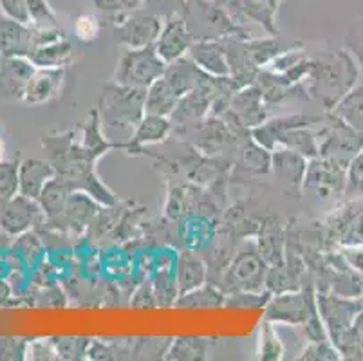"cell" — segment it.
Wrapping results in <instances>:
<instances>
[{"label": "cell", "instance_id": "cell-5", "mask_svg": "<svg viewBox=\"0 0 363 361\" xmlns=\"http://www.w3.org/2000/svg\"><path fill=\"white\" fill-rule=\"evenodd\" d=\"M267 270L269 266L260 255L255 238H250L237 248L235 255L220 278L219 287L224 294L239 293V291H264Z\"/></svg>", "mask_w": 363, "mask_h": 361}, {"label": "cell", "instance_id": "cell-27", "mask_svg": "<svg viewBox=\"0 0 363 361\" xmlns=\"http://www.w3.org/2000/svg\"><path fill=\"white\" fill-rule=\"evenodd\" d=\"M176 282L179 287V294L194 291L208 282V267L203 255L197 251L181 250L176 260Z\"/></svg>", "mask_w": 363, "mask_h": 361}, {"label": "cell", "instance_id": "cell-29", "mask_svg": "<svg viewBox=\"0 0 363 361\" xmlns=\"http://www.w3.org/2000/svg\"><path fill=\"white\" fill-rule=\"evenodd\" d=\"M76 55V45L69 36L55 40L51 44L36 48L35 52L29 56L35 67H52V69H65Z\"/></svg>", "mask_w": 363, "mask_h": 361}, {"label": "cell", "instance_id": "cell-36", "mask_svg": "<svg viewBox=\"0 0 363 361\" xmlns=\"http://www.w3.org/2000/svg\"><path fill=\"white\" fill-rule=\"evenodd\" d=\"M333 114L352 130L363 134V85L352 87L347 94L333 107Z\"/></svg>", "mask_w": 363, "mask_h": 361}, {"label": "cell", "instance_id": "cell-37", "mask_svg": "<svg viewBox=\"0 0 363 361\" xmlns=\"http://www.w3.org/2000/svg\"><path fill=\"white\" fill-rule=\"evenodd\" d=\"M259 360L262 361H280L286 354V347L277 333L275 326L267 320H262L259 333Z\"/></svg>", "mask_w": 363, "mask_h": 361}, {"label": "cell", "instance_id": "cell-25", "mask_svg": "<svg viewBox=\"0 0 363 361\" xmlns=\"http://www.w3.org/2000/svg\"><path fill=\"white\" fill-rule=\"evenodd\" d=\"M188 56L203 69L208 76L213 78H226L230 76V64H228L226 45L224 40H204V42H194L188 51Z\"/></svg>", "mask_w": 363, "mask_h": 361}, {"label": "cell", "instance_id": "cell-51", "mask_svg": "<svg viewBox=\"0 0 363 361\" xmlns=\"http://www.w3.org/2000/svg\"><path fill=\"white\" fill-rule=\"evenodd\" d=\"M26 360H58L55 343L52 340H31L28 345V356Z\"/></svg>", "mask_w": 363, "mask_h": 361}, {"label": "cell", "instance_id": "cell-49", "mask_svg": "<svg viewBox=\"0 0 363 361\" xmlns=\"http://www.w3.org/2000/svg\"><path fill=\"white\" fill-rule=\"evenodd\" d=\"M130 306L140 307V309H152L157 307L156 293H154V286H152L150 278H143L130 294Z\"/></svg>", "mask_w": 363, "mask_h": 361}, {"label": "cell", "instance_id": "cell-58", "mask_svg": "<svg viewBox=\"0 0 363 361\" xmlns=\"http://www.w3.org/2000/svg\"><path fill=\"white\" fill-rule=\"evenodd\" d=\"M0 13H2V0H0Z\"/></svg>", "mask_w": 363, "mask_h": 361}, {"label": "cell", "instance_id": "cell-40", "mask_svg": "<svg viewBox=\"0 0 363 361\" xmlns=\"http://www.w3.org/2000/svg\"><path fill=\"white\" fill-rule=\"evenodd\" d=\"M92 338L82 336H62L52 338L58 360H87L89 347H91Z\"/></svg>", "mask_w": 363, "mask_h": 361}, {"label": "cell", "instance_id": "cell-23", "mask_svg": "<svg viewBox=\"0 0 363 361\" xmlns=\"http://www.w3.org/2000/svg\"><path fill=\"white\" fill-rule=\"evenodd\" d=\"M232 165L244 174L267 175L272 174V152L257 143L252 132L246 130L240 134Z\"/></svg>", "mask_w": 363, "mask_h": 361}, {"label": "cell", "instance_id": "cell-35", "mask_svg": "<svg viewBox=\"0 0 363 361\" xmlns=\"http://www.w3.org/2000/svg\"><path fill=\"white\" fill-rule=\"evenodd\" d=\"M11 251L21 258L22 264L29 271H33L45 258V243L38 230H31L22 235H16Z\"/></svg>", "mask_w": 363, "mask_h": 361}, {"label": "cell", "instance_id": "cell-54", "mask_svg": "<svg viewBox=\"0 0 363 361\" xmlns=\"http://www.w3.org/2000/svg\"><path fill=\"white\" fill-rule=\"evenodd\" d=\"M343 258L345 262L349 264L351 270H354L356 273L363 274V246L362 244H354V246H347L343 250Z\"/></svg>", "mask_w": 363, "mask_h": 361}, {"label": "cell", "instance_id": "cell-10", "mask_svg": "<svg viewBox=\"0 0 363 361\" xmlns=\"http://www.w3.org/2000/svg\"><path fill=\"white\" fill-rule=\"evenodd\" d=\"M163 16L148 11H132L114 26V33L121 45L127 49H141L156 44L157 36L163 29Z\"/></svg>", "mask_w": 363, "mask_h": 361}, {"label": "cell", "instance_id": "cell-50", "mask_svg": "<svg viewBox=\"0 0 363 361\" xmlns=\"http://www.w3.org/2000/svg\"><path fill=\"white\" fill-rule=\"evenodd\" d=\"M186 2L188 0H145L148 11L156 13L163 18L170 15H183L186 9Z\"/></svg>", "mask_w": 363, "mask_h": 361}, {"label": "cell", "instance_id": "cell-21", "mask_svg": "<svg viewBox=\"0 0 363 361\" xmlns=\"http://www.w3.org/2000/svg\"><path fill=\"white\" fill-rule=\"evenodd\" d=\"M257 248L267 262V266H279L286 262V246H288V233L279 215L266 213L255 237Z\"/></svg>", "mask_w": 363, "mask_h": 361}, {"label": "cell", "instance_id": "cell-56", "mask_svg": "<svg viewBox=\"0 0 363 361\" xmlns=\"http://www.w3.org/2000/svg\"><path fill=\"white\" fill-rule=\"evenodd\" d=\"M13 294H15V291L9 286L8 280H0V306H6L8 300H11Z\"/></svg>", "mask_w": 363, "mask_h": 361}, {"label": "cell", "instance_id": "cell-57", "mask_svg": "<svg viewBox=\"0 0 363 361\" xmlns=\"http://www.w3.org/2000/svg\"><path fill=\"white\" fill-rule=\"evenodd\" d=\"M4 152H6V147H4V141L0 139V163L4 161Z\"/></svg>", "mask_w": 363, "mask_h": 361}, {"label": "cell", "instance_id": "cell-19", "mask_svg": "<svg viewBox=\"0 0 363 361\" xmlns=\"http://www.w3.org/2000/svg\"><path fill=\"white\" fill-rule=\"evenodd\" d=\"M192 45L194 38L192 35H190V29H188L184 16H167L163 22V29H161L156 44H154L157 55H160L167 64H170V62H176V60L186 56Z\"/></svg>", "mask_w": 363, "mask_h": 361}, {"label": "cell", "instance_id": "cell-6", "mask_svg": "<svg viewBox=\"0 0 363 361\" xmlns=\"http://www.w3.org/2000/svg\"><path fill=\"white\" fill-rule=\"evenodd\" d=\"M167 62L157 55L154 45L141 49H127L118 60L112 82L125 87L143 89L147 91L156 79L167 71Z\"/></svg>", "mask_w": 363, "mask_h": 361}, {"label": "cell", "instance_id": "cell-31", "mask_svg": "<svg viewBox=\"0 0 363 361\" xmlns=\"http://www.w3.org/2000/svg\"><path fill=\"white\" fill-rule=\"evenodd\" d=\"M279 4L280 0H233V6H235L237 11H240L247 18L259 22L272 36H277V33H279L275 22Z\"/></svg>", "mask_w": 363, "mask_h": 361}, {"label": "cell", "instance_id": "cell-4", "mask_svg": "<svg viewBox=\"0 0 363 361\" xmlns=\"http://www.w3.org/2000/svg\"><path fill=\"white\" fill-rule=\"evenodd\" d=\"M183 16L194 42L252 38L242 26L237 24L228 9L217 6L213 0H188Z\"/></svg>", "mask_w": 363, "mask_h": 361}, {"label": "cell", "instance_id": "cell-22", "mask_svg": "<svg viewBox=\"0 0 363 361\" xmlns=\"http://www.w3.org/2000/svg\"><path fill=\"white\" fill-rule=\"evenodd\" d=\"M65 84V69L35 67L24 94L26 105H45L62 94Z\"/></svg>", "mask_w": 363, "mask_h": 361}, {"label": "cell", "instance_id": "cell-46", "mask_svg": "<svg viewBox=\"0 0 363 361\" xmlns=\"http://www.w3.org/2000/svg\"><path fill=\"white\" fill-rule=\"evenodd\" d=\"M28 2L29 24L33 26H58L55 9L48 0H26Z\"/></svg>", "mask_w": 363, "mask_h": 361}, {"label": "cell", "instance_id": "cell-7", "mask_svg": "<svg viewBox=\"0 0 363 361\" xmlns=\"http://www.w3.org/2000/svg\"><path fill=\"white\" fill-rule=\"evenodd\" d=\"M315 309L316 291L313 286H308L302 289L272 294L269 302L264 307V320L272 322L275 327H302Z\"/></svg>", "mask_w": 363, "mask_h": 361}, {"label": "cell", "instance_id": "cell-15", "mask_svg": "<svg viewBox=\"0 0 363 361\" xmlns=\"http://www.w3.org/2000/svg\"><path fill=\"white\" fill-rule=\"evenodd\" d=\"M266 213H259V206L250 201H237L223 211L219 221V233L233 238L235 243H244L255 238Z\"/></svg>", "mask_w": 363, "mask_h": 361}, {"label": "cell", "instance_id": "cell-24", "mask_svg": "<svg viewBox=\"0 0 363 361\" xmlns=\"http://www.w3.org/2000/svg\"><path fill=\"white\" fill-rule=\"evenodd\" d=\"M172 132H174V123H172L170 118L145 114L134 134L130 135V139L125 141L123 150L127 154L138 155L145 152V147H148V145H157L167 141Z\"/></svg>", "mask_w": 363, "mask_h": 361}, {"label": "cell", "instance_id": "cell-47", "mask_svg": "<svg viewBox=\"0 0 363 361\" xmlns=\"http://www.w3.org/2000/svg\"><path fill=\"white\" fill-rule=\"evenodd\" d=\"M28 345L29 340H26V338H0V360H26V356H28Z\"/></svg>", "mask_w": 363, "mask_h": 361}, {"label": "cell", "instance_id": "cell-39", "mask_svg": "<svg viewBox=\"0 0 363 361\" xmlns=\"http://www.w3.org/2000/svg\"><path fill=\"white\" fill-rule=\"evenodd\" d=\"M101 266L104 273H107L114 282H120L123 278L130 277L134 271V258L121 250H111L101 253Z\"/></svg>", "mask_w": 363, "mask_h": 361}, {"label": "cell", "instance_id": "cell-44", "mask_svg": "<svg viewBox=\"0 0 363 361\" xmlns=\"http://www.w3.org/2000/svg\"><path fill=\"white\" fill-rule=\"evenodd\" d=\"M349 199L363 197V150L354 155L347 167V179H345V191Z\"/></svg>", "mask_w": 363, "mask_h": 361}, {"label": "cell", "instance_id": "cell-3", "mask_svg": "<svg viewBox=\"0 0 363 361\" xmlns=\"http://www.w3.org/2000/svg\"><path fill=\"white\" fill-rule=\"evenodd\" d=\"M98 114L105 134L112 130L125 132L130 139L145 116V91L111 82L98 99Z\"/></svg>", "mask_w": 363, "mask_h": 361}, {"label": "cell", "instance_id": "cell-28", "mask_svg": "<svg viewBox=\"0 0 363 361\" xmlns=\"http://www.w3.org/2000/svg\"><path fill=\"white\" fill-rule=\"evenodd\" d=\"M163 78L167 79L168 85H170L176 94L184 96L190 91L197 89L199 85H203L210 76L203 71V69L197 67V64L194 62L190 56H183V58L176 60V62H170L167 65V71H164Z\"/></svg>", "mask_w": 363, "mask_h": 361}, {"label": "cell", "instance_id": "cell-33", "mask_svg": "<svg viewBox=\"0 0 363 361\" xmlns=\"http://www.w3.org/2000/svg\"><path fill=\"white\" fill-rule=\"evenodd\" d=\"M72 191L74 190L65 183L64 179L58 177V175H55L45 184L40 197H38V203H40L42 210L45 213V221H51V218H56L58 215H62V211L67 206V201Z\"/></svg>", "mask_w": 363, "mask_h": 361}, {"label": "cell", "instance_id": "cell-45", "mask_svg": "<svg viewBox=\"0 0 363 361\" xmlns=\"http://www.w3.org/2000/svg\"><path fill=\"white\" fill-rule=\"evenodd\" d=\"M300 360L335 361L342 360V354L338 352L331 340H320V342H309V345L300 354Z\"/></svg>", "mask_w": 363, "mask_h": 361}, {"label": "cell", "instance_id": "cell-53", "mask_svg": "<svg viewBox=\"0 0 363 361\" xmlns=\"http://www.w3.org/2000/svg\"><path fill=\"white\" fill-rule=\"evenodd\" d=\"M2 13L15 20L29 24L28 2L26 0H2Z\"/></svg>", "mask_w": 363, "mask_h": 361}, {"label": "cell", "instance_id": "cell-48", "mask_svg": "<svg viewBox=\"0 0 363 361\" xmlns=\"http://www.w3.org/2000/svg\"><path fill=\"white\" fill-rule=\"evenodd\" d=\"M101 33V22L94 15H80L74 22V36L80 42H94Z\"/></svg>", "mask_w": 363, "mask_h": 361}, {"label": "cell", "instance_id": "cell-17", "mask_svg": "<svg viewBox=\"0 0 363 361\" xmlns=\"http://www.w3.org/2000/svg\"><path fill=\"white\" fill-rule=\"evenodd\" d=\"M219 233V218L204 213H188L177 221L176 238L183 250L203 253Z\"/></svg>", "mask_w": 363, "mask_h": 361}, {"label": "cell", "instance_id": "cell-14", "mask_svg": "<svg viewBox=\"0 0 363 361\" xmlns=\"http://www.w3.org/2000/svg\"><path fill=\"white\" fill-rule=\"evenodd\" d=\"M345 179L347 168L342 165L323 157L309 159L302 191H313L318 199H331L333 195L345 191Z\"/></svg>", "mask_w": 363, "mask_h": 361}, {"label": "cell", "instance_id": "cell-11", "mask_svg": "<svg viewBox=\"0 0 363 361\" xmlns=\"http://www.w3.org/2000/svg\"><path fill=\"white\" fill-rule=\"evenodd\" d=\"M45 223V213L38 199L16 194L0 210V230L8 237L38 230Z\"/></svg>", "mask_w": 363, "mask_h": 361}, {"label": "cell", "instance_id": "cell-38", "mask_svg": "<svg viewBox=\"0 0 363 361\" xmlns=\"http://www.w3.org/2000/svg\"><path fill=\"white\" fill-rule=\"evenodd\" d=\"M154 293H156L157 307H176L179 298V287L176 282L174 271H160L150 277Z\"/></svg>", "mask_w": 363, "mask_h": 361}, {"label": "cell", "instance_id": "cell-2", "mask_svg": "<svg viewBox=\"0 0 363 361\" xmlns=\"http://www.w3.org/2000/svg\"><path fill=\"white\" fill-rule=\"evenodd\" d=\"M316 307L329 340L335 343L342 357H362L363 352L352 336L351 326L356 314L363 309V302L340 296L331 291H316Z\"/></svg>", "mask_w": 363, "mask_h": 361}, {"label": "cell", "instance_id": "cell-20", "mask_svg": "<svg viewBox=\"0 0 363 361\" xmlns=\"http://www.w3.org/2000/svg\"><path fill=\"white\" fill-rule=\"evenodd\" d=\"M33 71L35 64L29 58H0V99L24 101L26 87Z\"/></svg>", "mask_w": 363, "mask_h": 361}, {"label": "cell", "instance_id": "cell-18", "mask_svg": "<svg viewBox=\"0 0 363 361\" xmlns=\"http://www.w3.org/2000/svg\"><path fill=\"white\" fill-rule=\"evenodd\" d=\"M36 49L35 28L0 13V58H29Z\"/></svg>", "mask_w": 363, "mask_h": 361}, {"label": "cell", "instance_id": "cell-13", "mask_svg": "<svg viewBox=\"0 0 363 361\" xmlns=\"http://www.w3.org/2000/svg\"><path fill=\"white\" fill-rule=\"evenodd\" d=\"M220 118L228 119L230 123L246 128V130H252V128L262 125L267 119V105L264 101L259 85L252 84L237 89L232 98V105L226 114Z\"/></svg>", "mask_w": 363, "mask_h": 361}, {"label": "cell", "instance_id": "cell-43", "mask_svg": "<svg viewBox=\"0 0 363 361\" xmlns=\"http://www.w3.org/2000/svg\"><path fill=\"white\" fill-rule=\"evenodd\" d=\"M18 165L13 161L0 163V199L4 204L18 194Z\"/></svg>", "mask_w": 363, "mask_h": 361}, {"label": "cell", "instance_id": "cell-32", "mask_svg": "<svg viewBox=\"0 0 363 361\" xmlns=\"http://www.w3.org/2000/svg\"><path fill=\"white\" fill-rule=\"evenodd\" d=\"M224 300H226L224 291L216 284L206 282L197 289L179 294L176 307L177 309H217L224 307Z\"/></svg>", "mask_w": 363, "mask_h": 361}, {"label": "cell", "instance_id": "cell-52", "mask_svg": "<svg viewBox=\"0 0 363 361\" xmlns=\"http://www.w3.org/2000/svg\"><path fill=\"white\" fill-rule=\"evenodd\" d=\"M36 300L40 302V306L48 307H65L67 306V294L64 293L62 287H58L56 284L48 287H42L40 293L36 294Z\"/></svg>", "mask_w": 363, "mask_h": 361}, {"label": "cell", "instance_id": "cell-34", "mask_svg": "<svg viewBox=\"0 0 363 361\" xmlns=\"http://www.w3.org/2000/svg\"><path fill=\"white\" fill-rule=\"evenodd\" d=\"M210 342L199 336L174 338L168 345L164 360L168 361H203L208 360Z\"/></svg>", "mask_w": 363, "mask_h": 361}, {"label": "cell", "instance_id": "cell-41", "mask_svg": "<svg viewBox=\"0 0 363 361\" xmlns=\"http://www.w3.org/2000/svg\"><path fill=\"white\" fill-rule=\"evenodd\" d=\"M272 293L264 291H239V293L226 294L224 307H233V309H264L269 302Z\"/></svg>", "mask_w": 363, "mask_h": 361}, {"label": "cell", "instance_id": "cell-12", "mask_svg": "<svg viewBox=\"0 0 363 361\" xmlns=\"http://www.w3.org/2000/svg\"><path fill=\"white\" fill-rule=\"evenodd\" d=\"M220 79L223 78L210 76L203 85L190 91L188 94L181 96L176 111L170 116L174 128L199 123V121H203V119H206L208 116L212 114L213 99H216V94L219 92Z\"/></svg>", "mask_w": 363, "mask_h": 361}, {"label": "cell", "instance_id": "cell-59", "mask_svg": "<svg viewBox=\"0 0 363 361\" xmlns=\"http://www.w3.org/2000/svg\"><path fill=\"white\" fill-rule=\"evenodd\" d=\"M359 298H362V302H363V289H362V296H359Z\"/></svg>", "mask_w": 363, "mask_h": 361}, {"label": "cell", "instance_id": "cell-16", "mask_svg": "<svg viewBox=\"0 0 363 361\" xmlns=\"http://www.w3.org/2000/svg\"><path fill=\"white\" fill-rule=\"evenodd\" d=\"M309 159L289 148H275L272 152V174L286 194L298 197L303 190V179Z\"/></svg>", "mask_w": 363, "mask_h": 361}, {"label": "cell", "instance_id": "cell-9", "mask_svg": "<svg viewBox=\"0 0 363 361\" xmlns=\"http://www.w3.org/2000/svg\"><path fill=\"white\" fill-rule=\"evenodd\" d=\"M101 208L104 206L98 203L96 199H92L85 191H72L62 215L51 218V221H45L40 228H45V230L55 231V233H60L69 238H78L87 233Z\"/></svg>", "mask_w": 363, "mask_h": 361}, {"label": "cell", "instance_id": "cell-1", "mask_svg": "<svg viewBox=\"0 0 363 361\" xmlns=\"http://www.w3.org/2000/svg\"><path fill=\"white\" fill-rule=\"evenodd\" d=\"M308 78L303 82L309 98H315L328 111H333L343 96L354 87L358 67L354 60L343 51L322 52L313 56Z\"/></svg>", "mask_w": 363, "mask_h": 361}, {"label": "cell", "instance_id": "cell-30", "mask_svg": "<svg viewBox=\"0 0 363 361\" xmlns=\"http://www.w3.org/2000/svg\"><path fill=\"white\" fill-rule=\"evenodd\" d=\"M179 104V96L161 76L145 91V114L167 116L170 118Z\"/></svg>", "mask_w": 363, "mask_h": 361}, {"label": "cell", "instance_id": "cell-42", "mask_svg": "<svg viewBox=\"0 0 363 361\" xmlns=\"http://www.w3.org/2000/svg\"><path fill=\"white\" fill-rule=\"evenodd\" d=\"M94 4L100 11L107 13L114 24H118L132 11L140 9L145 4V0H94Z\"/></svg>", "mask_w": 363, "mask_h": 361}, {"label": "cell", "instance_id": "cell-8", "mask_svg": "<svg viewBox=\"0 0 363 361\" xmlns=\"http://www.w3.org/2000/svg\"><path fill=\"white\" fill-rule=\"evenodd\" d=\"M316 138H318V157L329 159L345 168L354 159V155L363 150V134L352 130L335 114L328 119L322 130L316 132Z\"/></svg>", "mask_w": 363, "mask_h": 361}, {"label": "cell", "instance_id": "cell-26", "mask_svg": "<svg viewBox=\"0 0 363 361\" xmlns=\"http://www.w3.org/2000/svg\"><path fill=\"white\" fill-rule=\"evenodd\" d=\"M56 175L55 167L49 159H24L18 165V194L38 199L45 184Z\"/></svg>", "mask_w": 363, "mask_h": 361}, {"label": "cell", "instance_id": "cell-55", "mask_svg": "<svg viewBox=\"0 0 363 361\" xmlns=\"http://www.w3.org/2000/svg\"><path fill=\"white\" fill-rule=\"evenodd\" d=\"M351 331H352V336H354L356 343H358L359 350L363 352V309L354 316V322H352Z\"/></svg>", "mask_w": 363, "mask_h": 361}]
</instances>
